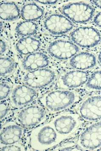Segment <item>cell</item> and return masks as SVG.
I'll use <instances>...</instances> for the list:
<instances>
[{"label": "cell", "instance_id": "1", "mask_svg": "<svg viewBox=\"0 0 101 151\" xmlns=\"http://www.w3.org/2000/svg\"><path fill=\"white\" fill-rule=\"evenodd\" d=\"M79 99V94L74 91L55 90L45 93L39 101L48 112L54 114L68 109Z\"/></svg>", "mask_w": 101, "mask_h": 151}, {"label": "cell", "instance_id": "2", "mask_svg": "<svg viewBox=\"0 0 101 151\" xmlns=\"http://www.w3.org/2000/svg\"><path fill=\"white\" fill-rule=\"evenodd\" d=\"M61 142L57 132L49 123L34 129L29 138L31 150L34 151L50 150Z\"/></svg>", "mask_w": 101, "mask_h": 151}, {"label": "cell", "instance_id": "3", "mask_svg": "<svg viewBox=\"0 0 101 151\" xmlns=\"http://www.w3.org/2000/svg\"><path fill=\"white\" fill-rule=\"evenodd\" d=\"M49 123L56 131L61 142L77 131L81 126V121L78 114L66 112L57 115Z\"/></svg>", "mask_w": 101, "mask_h": 151}, {"label": "cell", "instance_id": "4", "mask_svg": "<svg viewBox=\"0 0 101 151\" xmlns=\"http://www.w3.org/2000/svg\"><path fill=\"white\" fill-rule=\"evenodd\" d=\"M15 121L24 128L30 129L46 121L47 111L38 104H33L22 107L14 114Z\"/></svg>", "mask_w": 101, "mask_h": 151}, {"label": "cell", "instance_id": "5", "mask_svg": "<svg viewBox=\"0 0 101 151\" xmlns=\"http://www.w3.org/2000/svg\"><path fill=\"white\" fill-rule=\"evenodd\" d=\"M56 77V73L53 70L45 68L27 72L22 76L21 82L37 91L50 86Z\"/></svg>", "mask_w": 101, "mask_h": 151}, {"label": "cell", "instance_id": "6", "mask_svg": "<svg viewBox=\"0 0 101 151\" xmlns=\"http://www.w3.org/2000/svg\"><path fill=\"white\" fill-rule=\"evenodd\" d=\"M76 145L81 150H97L101 147V122L88 126L77 138Z\"/></svg>", "mask_w": 101, "mask_h": 151}, {"label": "cell", "instance_id": "7", "mask_svg": "<svg viewBox=\"0 0 101 151\" xmlns=\"http://www.w3.org/2000/svg\"><path fill=\"white\" fill-rule=\"evenodd\" d=\"M76 110L78 114L84 120H100L101 96L94 95L85 98L78 105Z\"/></svg>", "mask_w": 101, "mask_h": 151}, {"label": "cell", "instance_id": "8", "mask_svg": "<svg viewBox=\"0 0 101 151\" xmlns=\"http://www.w3.org/2000/svg\"><path fill=\"white\" fill-rule=\"evenodd\" d=\"M61 11L69 20L79 24L90 21L95 13V9L90 5L83 2L68 4L62 8Z\"/></svg>", "mask_w": 101, "mask_h": 151}, {"label": "cell", "instance_id": "9", "mask_svg": "<svg viewBox=\"0 0 101 151\" xmlns=\"http://www.w3.org/2000/svg\"><path fill=\"white\" fill-rule=\"evenodd\" d=\"M71 37L75 44L82 48H92L101 41L100 33L91 27H80L75 29L71 33Z\"/></svg>", "mask_w": 101, "mask_h": 151}, {"label": "cell", "instance_id": "10", "mask_svg": "<svg viewBox=\"0 0 101 151\" xmlns=\"http://www.w3.org/2000/svg\"><path fill=\"white\" fill-rule=\"evenodd\" d=\"M47 50L48 54L53 58L65 60L71 58L77 54L79 48L71 42L58 40L50 42Z\"/></svg>", "mask_w": 101, "mask_h": 151}, {"label": "cell", "instance_id": "11", "mask_svg": "<svg viewBox=\"0 0 101 151\" xmlns=\"http://www.w3.org/2000/svg\"><path fill=\"white\" fill-rule=\"evenodd\" d=\"M37 91L25 85H17L12 88L10 96L11 105L15 108H22L37 98Z\"/></svg>", "mask_w": 101, "mask_h": 151}, {"label": "cell", "instance_id": "12", "mask_svg": "<svg viewBox=\"0 0 101 151\" xmlns=\"http://www.w3.org/2000/svg\"><path fill=\"white\" fill-rule=\"evenodd\" d=\"M45 31L50 34H64L73 28L74 25L70 20L62 14H52L48 15L43 21Z\"/></svg>", "mask_w": 101, "mask_h": 151}, {"label": "cell", "instance_id": "13", "mask_svg": "<svg viewBox=\"0 0 101 151\" xmlns=\"http://www.w3.org/2000/svg\"><path fill=\"white\" fill-rule=\"evenodd\" d=\"M89 76L88 73L83 70H69L63 73L60 76L58 82L61 88H76L86 84Z\"/></svg>", "mask_w": 101, "mask_h": 151}, {"label": "cell", "instance_id": "14", "mask_svg": "<svg viewBox=\"0 0 101 151\" xmlns=\"http://www.w3.org/2000/svg\"><path fill=\"white\" fill-rule=\"evenodd\" d=\"M24 128L16 122H8L1 127V145H9L19 142L23 138Z\"/></svg>", "mask_w": 101, "mask_h": 151}, {"label": "cell", "instance_id": "15", "mask_svg": "<svg viewBox=\"0 0 101 151\" xmlns=\"http://www.w3.org/2000/svg\"><path fill=\"white\" fill-rule=\"evenodd\" d=\"M50 60L47 55L37 52L27 55L20 62L21 69L27 72L45 68L49 65Z\"/></svg>", "mask_w": 101, "mask_h": 151}, {"label": "cell", "instance_id": "16", "mask_svg": "<svg viewBox=\"0 0 101 151\" xmlns=\"http://www.w3.org/2000/svg\"><path fill=\"white\" fill-rule=\"evenodd\" d=\"M97 63L96 57L94 54L82 52L76 54L70 60L69 64L72 68L84 70L93 68Z\"/></svg>", "mask_w": 101, "mask_h": 151}, {"label": "cell", "instance_id": "17", "mask_svg": "<svg viewBox=\"0 0 101 151\" xmlns=\"http://www.w3.org/2000/svg\"><path fill=\"white\" fill-rule=\"evenodd\" d=\"M41 45L40 41L38 39L27 37L17 40L15 44V49L20 55L27 56L37 52Z\"/></svg>", "mask_w": 101, "mask_h": 151}, {"label": "cell", "instance_id": "18", "mask_svg": "<svg viewBox=\"0 0 101 151\" xmlns=\"http://www.w3.org/2000/svg\"><path fill=\"white\" fill-rule=\"evenodd\" d=\"M43 9L37 4L30 3L24 5L20 11V15L26 21H34L42 17L44 14Z\"/></svg>", "mask_w": 101, "mask_h": 151}, {"label": "cell", "instance_id": "19", "mask_svg": "<svg viewBox=\"0 0 101 151\" xmlns=\"http://www.w3.org/2000/svg\"><path fill=\"white\" fill-rule=\"evenodd\" d=\"M1 18L6 21H12L19 18L20 12L16 4L13 2H3L1 4Z\"/></svg>", "mask_w": 101, "mask_h": 151}, {"label": "cell", "instance_id": "20", "mask_svg": "<svg viewBox=\"0 0 101 151\" xmlns=\"http://www.w3.org/2000/svg\"><path fill=\"white\" fill-rule=\"evenodd\" d=\"M38 27L36 23L32 21H25L17 24L14 29V32L20 36H29L36 34Z\"/></svg>", "mask_w": 101, "mask_h": 151}, {"label": "cell", "instance_id": "21", "mask_svg": "<svg viewBox=\"0 0 101 151\" xmlns=\"http://www.w3.org/2000/svg\"><path fill=\"white\" fill-rule=\"evenodd\" d=\"M15 68V62L8 57L1 58V77L5 78L12 74Z\"/></svg>", "mask_w": 101, "mask_h": 151}, {"label": "cell", "instance_id": "22", "mask_svg": "<svg viewBox=\"0 0 101 151\" xmlns=\"http://www.w3.org/2000/svg\"><path fill=\"white\" fill-rule=\"evenodd\" d=\"M86 87L91 90H101V70L95 71L89 76Z\"/></svg>", "mask_w": 101, "mask_h": 151}, {"label": "cell", "instance_id": "23", "mask_svg": "<svg viewBox=\"0 0 101 151\" xmlns=\"http://www.w3.org/2000/svg\"><path fill=\"white\" fill-rule=\"evenodd\" d=\"M12 89V85L10 83L6 81L1 82V101L5 100L9 96Z\"/></svg>", "mask_w": 101, "mask_h": 151}, {"label": "cell", "instance_id": "24", "mask_svg": "<svg viewBox=\"0 0 101 151\" xmlns=\"http://www.w3.org/2000/svg\"><path fill=\"white\" fill-rule=\"evenodd\" d=\"M76 144L74 142H68L51 150L54 151H80L81 150L80 149L76 147Z\"/></svg>", "mask_w": 101, "mask_h": 151}, {"label": "cell", "instance_id": "25", "mask_svg": "<svg viewBox=\"0 0 101 151\" xmlns=\"http://www.w3.org/2000/svg\"><path fill=\"white\" fill-rule=\"evenodd\" d=\"M26 149L23 144L19 142L6 145H1V151H25Z\"/></svg>", "mask_w": 101, "mask_h": 151}, {"label": "cell", "instance_id": "26", "mask_svg": "<svg viewBox=\"0 0 101 151\" xmlns=\"http://www.w3.org/2000/svg\"><path fill=\"white\" fill-rule=\"evenodd\" d=\"M10 103L6 101H1V120L4 119L7 116L10 110Z\"/></svg>", "mask_w": 101, "mask_h": 151}, {"label": "cell", "instance_id": "27", "mask_svg": "<svg viewBox=\"0 0 101 151\" xmlns=\"http://www.w3.org/2000/svg\"><path fill=\"white\" fill-rule=\"evenodd\" d=\"M7 49V45H6V41L1 38V57L2 55H4L6 52Z\"/></svg>", "mask_w": 101, "mask_h": 151}, {"label": "cell", "instance_id": "28", "mask_svg": "<svg viewBox=\"0 0 101 151\" xmlns=\"http://www.w3.org/2000/svg\"><path fill=\"white\" fill-rule=\"evenodd\" d=\"M94 22L97 26L101 28V12L98 13L94 19Z\"/></svg>", "mask_w": 101, "mask_h": 151}, {"label": "cell", "instance_id": "29", "mask_svg": "<svg viewBox=\"0 0 101 151\" xmlns=\"http://www.w3.org/2000/svg\"><path fill=\"white\" fill-rule=\"evenodd\" d=\"M38 3L43 4H54L57 3V1H35Z\"/></svg>", "mask_w": 101, "mask_h": 151}, {"label": "cell", "instance_id": "30", "mask_svg": "<svg viewBox=\"0 0 101 151\" xmlns=\"http://www.w3.org/2000/svg\"><path fill=\"white\" fill-rule=\"evenodd\" d=\"M91 2L97 7L101 9V1H91Z\"/></svg>", "mask_w": 101, "mask_h": 151}, {"label": "cell", "instance_id": "31", "mask_svg": "<svg viewBox=\"0 0 101 151\" xmlns=\"http://www.w3.org/2000/svg\"><path fill=\"white\" fill-rule=\"evenodd\" d=\"M98 58L99 62L101 64V51L100 52V53H99V55H98Z\"/></svg>", "mask_w": 101, "mask_h": 151}, {"label": "cell", "instance_id": "32", "mask_svg": "<svg viewBox=\"0 0 101 151\" xmlns=\"http://www.w3.org/2000/svg\"><path fill=\"white\" fill-rule=\"evenodd\" d=\"M100 150H101V148H100Z\"/></svg>", "mask_w": 101, "mask_h": 151}]
</instances>
